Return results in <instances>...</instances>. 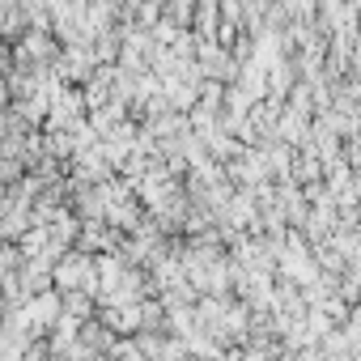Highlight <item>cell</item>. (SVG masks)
Instances as JSON below:
<instances>
[{
	"label": "cell",
	"mask_w": 361,
	"mask_h": 361,
	"mask_svg": "<svg viewBox=\"0 0 361 361\" xmlns=\"http://www.w3.org/2000/svg\"><path fill=\"white\" fill-rule=\"evenodd\" d=\"M56 314H60V298H56V293H43V298H35L30 310H22L26 323H51Z\"/></svg>",
	"instance_id": "obj_1"
}]
</instances>
